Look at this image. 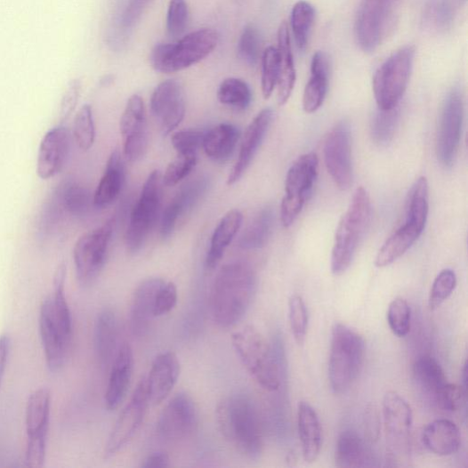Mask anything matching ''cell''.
<instances>
[{
	"label": "cell",
	"mask_w": 468,
	"mask_h": 468,
	"mask_svg": "<svg viewBox=\"0 0 468 468\" xmlns=\"http://www.w3.org/2000/svg\"><path fill=\"white\" fill-rule=\"evenodd\" d=\"M40 333L48 369L51 373L60 372L69 358L72 336L58 324L51 296L44 300L41 307Z\"/></svg>",
	"instance_id": "d6986e66"
},
{
	"label": "cell",
	"mask_w": 468,
	"mask_h": 468,
	"mask_svg": "<svg viewBox=\"0 0 468 468\" xmlns=\"http://www.w3.org/2000/svg\"><path fill=\"white\" fill-rule=\"evenodd\" d=\"M275 223L272 208L261 210L246 229L239 239V247L244 250H257L269 243Z\"/></svg>",
	"instance_id": "f35d334b"
},
{
	"label": "cell",
	"mask_w": 468,
	"mask_h": 468,
	"mask_svg": "<svg viewBox=\"0 0 468 468\" xmlns=\"http://www.w3.org/2000/svg\"><path fill=\"white\" fill-rule=\"evenodd\" d=\"M52 202L61 214L65 212L81 217L88 214L93 198L84 186L67 181L58 186L53 193Z\"/></svg>",
	"instance_id": "e575fe53"
},
{
	"label": "cell",
	"mask_w": 468,
	"mask_h": 468,
	"mask_svg": "<svg viewBox=\"0 0 468 468\" xmlns=\"http://www.w3.org/2000/svg\"><path fill=\"white\" fill-rule=\"evenodd\" d=\"M239 128L231 124H220L206 133L203 148L208 157L218 163L227 161L240 140Z\"/></svg>",
	"instance_id": "d6a6232c"
},
{
	"label": "cell",
	"mask_w": 468,
	"mask_h": 468,
	"mask_svg": "<svg viewBox=\"0 0 468 468\" xmlns=\"http://www.w3.org/2000/svg\"><path fill=\"white\" fill-rule=\"evenodd\" d=\"M261 51V36L258 29L252 25L245 28L238 43V57L249 65H255Z\"/></svg>",
	"instance_id": "c3c4849f"
},
{
	"label": "cell",
	"mask_w": 468,
	"mask_h": 468,
	"mask_svg": "<svg viewBox=\"0 0 468 468\" xmlns=\"http://www.w3.org/2000/svg\"><path fill=\"white\" fill-rule=\"evenodd\" d=\"M365 343L351 327L338 323L331 331L328 379L332 391L347 392L358 380L363 367Z\"/></svg>",
	"instance_id": "277c9868"
},
{
	"label": "cell",
	"mask_w": 468,
	"mask_h": 468,
	"mask_svg": "<svg viewBox=\"0 0 468 468\" xmlns=\"http://www.w3.org/2000/svg\"><path fill=\"white\" fill-rule=\"evenodd\" d=\"M279 77L278 101L280 106L287 103L295 84V69L291 48L290 33L286 22L278 29Z\"/></svg>",
	"instance_id": "836d02e7"
},
{
	"label": "cell",
	"mask_w": 468,
	"mask_h": 468,
	"mask_svg": "<svg viewBox=\"0 0 468 468\" xmlns=\"http://www.w3.org/2000/svg\"><path fill=\"white\" fill-rule=\"evenodd\" d=\"M12 340L7 334L0 336V388L3 386L6 367L11 352Z\"/></svg>",
	"instance_id": "91938a15"
},
{
	"label": "cell",
	"mask_w": 468,
	"mask_h": 468,
	"mask_svg": "<svg viewBox=\"0 0 468 468\" xmlns=\"http://www.w3.org/2000/svg\"><path fill=\"white\" fill-rule=\"evenodd\" d=\"M162 184L160 173L152 172L132 210L125 236L126 247L131 254H137L142 249L156 224L161 207Z\"/></svg>",
	"instance_id": "ba28073f"
},
{
	"label": "cell",
	"mask_w": 468,
	"mask_h": 468,
	"mask_svg": "<svg viewBox=\"0 0 468 468\" xmlns=\"http://www.w3.org/2000/svg\"><path fill=\"white\" fill-rule=\"evenodd\" d=\"M198 424L193 399L186 393L174 396L157 422L159 437L166 442H179L191 436Z\"/></svg>",
	"instance_id": "2e32d148"
},
{
	"label": "cell",
	"mask_w": 468,
	"mask_h": 468,
	"mask_svg": "<svg viewBox=\"0 0 468 468\" xmlns=\"http://www.w3.org/2000/svg\"><path fill=\"white\" fill-rule=\"evenodd\" d=\"M150 110L164 136L169 135L182 122L186 113L185 93L175 80L159 84L150 99Z\"/></svg>",
	"instance_id": "ac0fdd59"
},
{
	"label": "cell",
	"mask_w": 468,
	"mask_h": 468,
	"mask_svg": "<svg viewBox=\"0 0 468 468\" xmlns=\"http://www.w3.org/2000/svg\"><path fill=\"white\" fill-rule=\"evenodd\" d=\"M71 145L70 132L65 126L49 130L44 137L37 158V174L44 181L54 178L63 169Z\"/></svg>",
	"instance_id": "ffe728a7"
},
{
	"label": "cell",
	"mask_w": 468,
	"mask_h": 468,
	"mask_svg": "<svg viewBox=\"0 0 468 468\" xmlns=\"http://www.w3.org/2000/svg\"><path fill=\"white\" fill-rule=\"evenodd\" d=\"M256 284V274L247 262L232 261L222 267L210 294L211 314L218 327L230 328L245 318Z\"/></svg>",
	"instance_id": "6da1fadb"
},
{
	"label": "cell",
	"mask_w": 468,
	"mask_h": 468,
	"mask_svg": "<svg viewBox=\"0 0 468 468\" xmlns=\"http://www.w3.org/2000/svg\"><path fill=\"white\" fill-rule=\"evenodd\" d=\"M319 173V158L315 153L299 157L290 169L286 180V195L281 206V222L290 227L303 211L312 192Z\"/></svg>",
	"instance_id": "9c48e42d"
},
{
	"label": "cell",
	"mask_w": 468,
	"mask_h": 468,
	"mask_svg": "<svg viewBox=\"0 0 468 468\" xmlns=\"http://www.w3.org/2000/svg\"><path fill=\"white\" fill-rule=\"evenodd\" d=\"M125 180L124 159L118 150L112 152L107 169L93 197V206L103 209L112 205L122 191Z\"/></svg>",
	"instance_id": "f1b7e54d"
},
{
	"label": "cell",
	"mask_w": 468,
	"mask_h": 468,
	"mask_svg": "<svg viewBox=\"0 0 468 468\" xmlns=\"http://www.w3.org/2000/svg\"><path fill=\"white\" fill-rule=\"evenodd\" d=\"M118 323L115 312L105 310L96 318L93 329V347L100 365L106 367L113 362L117 354Z\"/></svg>",
	"instance_id": "83f0119b"
},
{
	"label": "cell",
	"mask_w": 468,
	"mask_h": 468,
	"mask_svg": "<svg viewBox=\"0 0 468 468\" xmlns=\"http://www.w3.org/2000/svg\"><path fill=\"white\" fill-rule=\"evenodd\" d=\"M297 426L304 460L312 464L321 451L322 429L316 410L307 402L298 404Z\"/></svg>",
	"instance_id": "484cf974"
},
{
	"label": "cell",
	"mask_w": 468,
	"mask_h": 468,
	"mask_svg": "<svg viewBox=\"0 0 468 468\" xmlns=\"http://www.w3.org/2000/svg\"><path fill=\"white\" fill-rule=\"evenodd\" d=\"M81 88L82 85L78 80L73 81L69 88H67L61 104V119L62 122L69 120L77 109Z\"/></svg>",
	"instance_id": "6f0895ef"
},
{
	"label": "cell",
	"mask_w": 468,
	"mask_h": 468,
	"mask_svg": "<svg viewBox=\"0 0 468 468\" xmlns=\"http://www.w3.org/2000/svg\"><path fill=\"white\" fill-rule=\"evenodd\" d=\"M413 375L417 387L432 399L448 383L441 365L436 359L428 355H423L416 360Z\"/></svg>",
	"instance_id": "8d00e7d4"
},
{
	"label": "cell",
	"mask_w": 468,
	"mask_h": 468,
	"mask_svg": "<svg viewBox=\"0 0 468 468\" xmlns=\"http://www.w3.org/2000/svg\"><path fill=\"white\" fill-rule=\"evenodd\" d=\"M124 156L130 162L142 159L149 141L147 113L143 99L132 95L120 119Z\"/></svg>",
	"instance_id": "4fadbf2b"
},
{
	"label": "cell",
	"mask_w": 468,
	"mask_h": 468,
	"mask_svg": "<svg viewBox=\"0 0 468 468\" xmlns=\"http://www.w3.org/2000/svg\"><path fill=\"white\" fill-rule=\"evenodd\" d=\"M393 4L385 0H361L355 22V37L363 52H373L380 45Z\"/></svg>",
	"instance_id": "9a60e30c"
},
{
	"label": "cell",
	"mask_w": 468,
	"mask_h": 468,
	"mask_svg": "<svg viewBox=\"0 0 468 468\" xmlns=\"http://www.w3.org/2000/svg\"><path fill=\"white\" fill-rule=\"evenodd\" d=\"M351 142L350 127L341 123L330 131L324 145L327 170L342 190H349L353 182Z\"/></svg>",
	"instance_id": "5bb4252c"
},
{
	"label": "cell",
	"mask_w": 468,
	"mask_h": 468,
	"mask_svg": "<svg viewBox=\"0 0 468 468\" xmlns=\"http://www.w3.org/2000/svg\"><path fill=\"white\" fill-rule=\"evenodd\" d=\"M231 343L247 372L263 389L276 391L281 384V364L277 348L253 326L233 334Z\"/></svg>",
	"instance_id": "3957f363"
},
{
	"label": "cell",
	"mask_w": 468,
	"mask_h": 468,
	"mask_svg": "<svg viewBox=\"0 0 468 468\" xmlns=\"http://www.w3.org/2000/svg\"><path fill=\"white\" fill-rule=\"evenodd\" d=\"M208 188L209 179L199 177L181 189L161 215L160 233L163 239L173 236L179 219L193 209Z\"/></svg>",
	"instance_id": "7402d4cb"
},
{
	"label": "cell",
	"mask_w": 468,
	"mask_h": 468,
	"mask_svg": "<svg viewBox=\"0 0 468 468\" xmlns=\"http://www.w3.org/2000/svg\"><path fill=\"white\" fill-rule=\"evenodd\" d=\"M51 400V391L47 388H41L29 395L26 407L28 437L49 431Z\"/></svg>",
	"instance_id": "74e56055"
},
{
	"label": "cell",
	"mask_w": 468,
	"mask_h": 468,
	"mask_svg": "<svg viewBox=\"0 0 468 468\" xmlns=\"http://www.w3.org/2000/svg\"><path fill=\"white\" fill-rule=\"evenodd\" d=\"M144 468H164L171 466V458L168 454L158 452L148 456L141 465Z\"/></svg>",
	"instance_id": "94428289"
},
{
	"label": "cell",
	"mask_w": 468,
	"mask_h": 468,
	"mask_svg": "<svg viewBox=\"0 0 468 468\" xmlns=\"http://www.w3.org/2000/svg\"><path fill=\"white\" fill-rule=\"evenodd\" d=\"M456 283V275L453 270L441 271L432 283L428 300L429 308L432 311L440 308L455 291Z\"/></svg>",
	"instance_id": "7dc6e473"
},
{
	"label": "cell",
	"mask_w": 468,
	"mask_h": 468,
	"mask_svg": "<svg viewBox=\"0 0 468 468\" xmlns=\"http://www.w3.org/2000/svg\"><path fill=\"white\" fill-rule=\"evenodd\" d=\"M149 3V0H130L122 19L123 26L131 28L135 25Z\"/></svg>",
	"instance_id": "680465c9"
},
{
	"label": "cell",
	"mask_w": 468,
	"mask_h": 468,
	"mask_svg": "<svg viewBox=\"0 0 468 468\" xmlns=\"http://www.w3.org/2000/svg\"><path fill=\"white\" fill-rule=\"evenodd\" d=\"M165 280L149 278L142 282L133 294L129 322L133 335L142 336L148 331L154 317L157 293Z\"/></svg>",
	"instance_id": "d4e9b609"
},
{
	"label": "cell",
	"mask_w": 468,
	"mask_h": 468,
	"mask_svg": "<svg viewBox=\"0 0 468 468\" xmlns=\"http://www.w3.org/2000/svg\"><path fill=\"white\" fill-rule=\"evenodd\" d=\"M329 78V61L323 52L314 54L311 61V77L303 95V109L306 113L318 111L324 103Z\"/></svg>",
	"instance_id": "4dcf8cb0"
},
{
	"label": "cell",
	"mask_w": 468,
	"mask_h": 468,
	"mask_svg": "<svg viewBox=\"0 0 468 468\" xmlns=\"http://www.w3.org/2000/svg\"><path fill=\"white\" fill-rule=\"evenodd\" d=\"M387 321L395 336L405 338L411 330V309L404 298L391 301L387 311Z\"/></svg>",
	"instance_id": "7bdbcfd3"
},
{
	"label": "cell",
	"mask_w": 468,
	"mask_h": 468,
	"mask_svg": "<svg viewBox=\"0 0 468 468\" xmlns=\"http://www.w3.org/2000/svg\"><path fill=\"white\" fill-rule=\"evenodd\" d=\"M48 432L28 437L25 455L26 465L30 468H42L45 463Z\"/></svg>",
	"instance_id": "f5cc1de1"
},
{
	"label": "cell",
	"mask_w": 468,
	"mask_h": 468,
	"mask_svg": "<svg viewBox=\"0 0 468 468\" xmlns=\"http://www.w3.org/2000/svg\"><path fill=\"white\" fill-rule=\"evenodd\" d=\"M74 138L78 147L87 151L95 141V125L90 105H85L77 113L74 123Z\"/></svg>",
	"instance_id": "bcb514c9"
},
{
	"label": "cell",
	"mask_w": 468,
	"mask_h": 468,
	"mask_svg": "<svg viewBox=\"0 0 468 468\" xmlns=\"http://www.w3.org/2000/svg\"><path fill=\"white\" fill-rule=\"evenodd\" d=\"M464 120L463 95L459 89L448 94L441 115L438 157L445 166H451L457 155Z\"/></svg>",
	"instance_id": "e0dca14e"
},
{
	"label": "cell",
	"mask_w": 468,
	"mask_h": 468,
	"mask_svg": "<svg viewBox=\"0 0 468 468\" xmlns=\"http://www.w3.org/2000/svg\"><path fill=\"white\" fill-rule=\"evenodd\" d=\"M372 216L369 192L360 187L356 190L351 206L343 217L336 231L331 254V272L344 274L352 262Z\"/></svg>",
	"instance_id": "5b68a950"
},
{
	"label": "cell",
	"mask_w": 468,
	"mask_h": 468,
	"mask_svg": "<svg viewBox=\"0 0 468 468\" xmlns=\"http://www.w3.org/2000/svg\"><path fill=\"white\" fill-rule=\"evenodd\" d=\"M189 7L186 0H171L166 13V30L173 37H178L185 31L189 22Z\"/></svg>",
	"instance_id": "f907efd6"
},
{
	"label": "cell",
	"mask_w": 468,
	"mask_h": 468,
	"mask_svg": "<svg viewBox=\"0 0 468 468\" xmlns=\"http://www.w3.org/2000/svg\"><path fill=\"white\" fill-rule=\"evenodd\" d=\"M178 288L173 282H164L158 289L154 305V317L169 314L177 305Z\"/></svg>",
	"instance_id": "11a10c76"
},
{
	"label": "cell",
	"mask_w": 468,
	"mask_h": 468,
	"mask_svg": "<svg viewBox=\"0 0 468 468\" xmlns=\"http://www.w3.org/2000/svg\"><path fill=\"white\" fill-rule=\"evenodd\" d=\"M133 370V354L132 348L124 343L117 351L112 362L111 373L105 394L106 407L109 411L117 409L123 402Z\"/></svg>",
	"instance_id": "cb8c5ba5"
},
{
	"label": "cell",
	"mask_w": 468,
	"mask_h": 468,
	"mask_svg": "<svg viewBox=\"0 0 468 468\" xmlns=\"http://www.w3.org/2000/svg\"><path fill=\"white\" fill-rule=\"evenodd\" d=\"M217 97L221 104L238 110H246L252 103L249 85L238 78L225 79L219 86Z\"/></svg>",
	"instance_id": "ab89813d"
},
{
	"label": "cell",
	"mask_w": 468,
	"mask_h": 468,
	"mask_svg": "<svg viewBox=\"0 0 468 468\" xmlns=\"http://www.w3.org/2000/svg\"><path fill=\"white\" fill-rule=\"evenodd\" d=\"M243 220L244 217L240 211L231 210L219 222L214 231L206 256V266L209 270H214L219 264L226 249L237 237Z\"/></svg>",
	"instance_id": "1f68e13d"
},
{
	"label": "cell",
	"mask_w": 468,
	"mask_h": 468,
	"mask_svg": "<svg viewBox=\"0 0 468 468\" xmlns=\"http://www.w3.org/2000/svg\"><path fill=\"white\" fill-rule=\"evenodd\" d=\"M315 9L307 2H298L291 12V26L297 48L305 51L315 20Z\"/></svg>",
	"instance_id": "60d3db41"
},
{
	"label": "cell",
	"mask_w": 468,
	"mask_h": 468,
	"mask_svg": "<svg viewBox=\"0 0 468 468\" xmlns=\"http://www.w3.org/2000/svg\"><path fill=\"white\" fill-rule=\"evenodd\" d=\"M383 416L390 458L394 464L407 461L411 452V407L402 396L389 391L383 398Z\"/></svg>",
	"instance_id": "30bf717a"
},
{
	"label": "cell",
	"mask_w": 468,
	"mask_h": 468,
	"mask_svg": "<svg viewBox=\"0 0 468 468\" xmlns=\"http://www.w3.org/2000/svg\"><path fill=\"white\" fill-rule=\"evenodd\" d=\"M279 77V53L277 48H266L262 57V92L269 99L277 85Z\"/></svg>",
	"instance_id": "f6af8a7d"
},
{
	"label": "cell",
	"mask_w": 468,
	"mask_h": 468,
	"mask_svg": "<svg viewBox=\"0 0 468 468\" xmlns=\"http://www.w3.org/2000/svg\"><path fill=\"white\" fill-rule=\"evenodd\" d=\"M181 375V364L173 352L158 355L152 363L149 376H146L149 403L157 406L170 395Z\"/></svg>",
	"instance_id": "603a6c76"
},
{
	"label": "cell",
	"mask_w": 468,
	"mask_h": 468,
	"mask_svg": "<svg viewBox=\"0 0 468 468\" xmlns=\"http://www.w3.org/2000/svg\"><path fill=\"white\" fill-rule=\"evenodd\" d=\"M147 379L144 377L120 414L106 446V457L119 453L135 437L149 405Z\"/></svg>",
	"instance_id": "7c38bea8"
},
{
	"label": "cell",
	"mask_w": 468,
	"mask_h": 468,
	"mask_svg": "<svg viewBox=\"0 0 468 468\" xmlns=\"http://www.w3.org/2000/svg\"><path fill=\"white\" fill-rule=\"evenodd\" d=\"M206 132L199 130H183L173 133L172 143L179 156H197L203 148Z\"/></svg>",
	"instance_id": "681fc988"
},
{
	"label": "cell",
	"mask_w": 468,
	"mask_h": 468,
	"mask_svg": "<svg viewBox=\"0 0 468 468\" xmlns=\"http://www.w3.org/2000/svg\"><path fill=\"white\" fill-rule=\"evenodd\" d=\"M336 464L343 468L364 467L370 462L366 444L357 431L344 430L338 439L335 453Z\"/></svg>",
	"instance_id": "d590c367"
},
{
	"label": "cell",
	"mask_w": 468,
	"mask_h": 468,
	"mask_svg": "<svg viewBox=\"0 0 468 468\" xmlns=\"http://www.w3.org/2000/svg\"><path fill=\"white\" fill-rule=\"evenodd\" d=\"M424 227L407 220L384 243L375 258V265L383 269L402 257L418 240Z\"/></svg>",
	"instance_id": "f546056e"
},
{
	"label": "cell",
	"mask_w": 468,
	"mask_h": 468,
	"mask_svg": "<svg viewBox=\"0 0 468 468\" xmlns=\"http://www.w3.org/2000/svg\"><path fill=\"white\" fill-rule=\"evenodd\" d=\"M423 444L431 453L448 456L457 452L461 443V433L455 423L448 419H438L430 423L424 430Z\"/></svg>",
	"instance_id": "4316f807"
},
{
	"label": "cell",
	"mask_w": 468,
	"mask_h": 468,
	"mask_svg": "<svg viewBox=\"0 0 468 468\" xmlns=\"http://www.w3.org/2000/svg\"><path fill=\"white\" fill-rule=\"evenodd\" d=\"M274 117L271 109H265L248 125L242 140L238 158L228 177V185L236 184L243 178L269 132Z\"/></svg>",
	"instance_id": "44dd1931"
},
{
	"label": "cell",
	"mask_w": 468,
	"mask_h": 468,
	"mask_svg": "<svg viewBox=\"0 0 468 468\" xmlns=\"http://www.w3.org/2000/svg\"><path fill=\"white\" fill-rule=\"evenodd\" d=\"M216 416L222 436L234 448L251 459L261 456L262 428L251 397L245 393L225 397L217 407Z\"/></svg>",
	"instance_id": "7a4b0ae2"
},
{
	"label": "cell",
	"mask_w": 468,
	"mask_h": 468,
	"mask_svg": "<svg viewBox=\"0 0 468 468\" xmlns=\"http://www.w3.org/2000/svg\"><path fill=\"white\" fill-rule=\"evenodd\" d=\"M113 219L84 234L76 244L74 260L79 283L90 286L102 272L114 231Z\"/></svg>",
	"instance_id": "8fae6325"
},
{
	"label": "cell",
	"mask_w": 468,
	"mask_h": 468,
	"mask_svg": "<svg viewBox=\"0 0 468 468\" xmlns=\"http://www.w3.org/2000/svg\"><path fill=\"white\" fill-rule=\"evenodd\" d=\"M429 17L439 28H448L454 20V8L449 0H432Z\"/></svg>",
	"instance_id": "9f6ffc18"
},
{
	"label": "cell",
	"mask_w": 468,
	"mask_h": 468,
	"mask_svg": "<svg viewBox=\"0 0 468 468\" xmlns=\"http://www.w3.org/2000/svg\"><path fill=\"white\" fill-rule=\"evenodd\" d=\"M288 310L294 339L298 345H303L309 327V313L303 298L298 295H293L289 299Z\"/></svg>",
	"instance_id": "ee69618b"
},
{
	"label": "cell",
	"mask_w": 468,
	"mask_h": 468,
	"mask_svg": "<svg viewBox=\"0 0 468 468\" xmlns=\"http://www.w3.org/2000/svg\"><path fill=\"white\" fill-rule=\"evenodd\" d=\"M398 107L383 110L379 109L372 122V138L374 141L380 145L389 144L393 137L399 122Z\"/></svg>",
	"instance_id": "b9f144b4"
},
{
	"label": "cell",
	"mask_w": 468,
	"mask_h": 468,
	"mask_svg": "<svg viewBox=\"0 0 468 468\" xmlns=\"http://www.w3.org/2000/svg\"><path fill=\"white\" fill-rule=\"evenodd\" d=\"M219 35L214 28H199L175 44L157 45L150 55L153 69L162 74H174L190 69L209 56L217 47Z\"/></svg>",
	"instance_id": "8992f818"
},
{
	"label": "cell",
	"mask_w": 468,
	"mask_h": 468,
	"mask_svg": "<svg viewBox=\"0 0 468 468\" xmlns=\"http://www.w3.org/2000/svg\"><path fill=\"white\" fill-rule=\"evenodd\" d=\"M464 389L456 384L447 383L434 398V402L444 411L456 412L464 402Z\"/></svg>",
	"instance_id": "db71d44e"
},
{
	"label": "cell",
	"mask_w": 468,
	"mask_h": 468,
	"mask_svg": "<svg viewBox=\"0 0 468 468\" xmlns=\"http://www.w3.org/2000/svg\"><path fill=\"white\" fill-rule=\"evenodd\" d=\"M463 2H466V0H463Z\"/></svg>",
	"instance_id": "be15d7a7"
},
{
	"label": "cell",
	"mask_w": 468,
	"mask_h": 468,
	"mask_svg": "<svg viewBox=\"0 0 468 468\" xmlns=\"http://www.w3.org/2000/svg\"><path fill=\"white\" fill-rule=\"evenodd\" d=\"M197 156H179L166 168L162 177V182L168 187H173L187 178L194 170Z\"/></svg>",
	"instance_id": "816d5d0a"
},
{
	"label": "cell",
	"mask_w": 468,
	"mask_h": 468,
	"mask_svg": "<svg viewBox=\"0 0 468 468\" xmlns=\"http://www.w3.org/2000/svg\"><path fill=\"white\" fill-rule=\"evenodd\" d=\"M386 2H389V3H392V4H394V3H395V0H386Z\"/></svg>",
	"instance_id": "6125c7cd"
},
{
	"label": "cell",
	"mask_w": 468,
	"mask_h": 468,
	"mask_svg": "<svg viewBox=\"0 0 468 468\" xmlns=\"http://www.w3.org/2000/svg\"><path fill=\"white\" fill-rule=\"evenodd\" d=\"M415 55V48L407 46L394 52L379 67L373 82L379 109L398 107L409 83Z\"/></svg>",
	"instance_id": "52a82bcc"
}]
</instances>
